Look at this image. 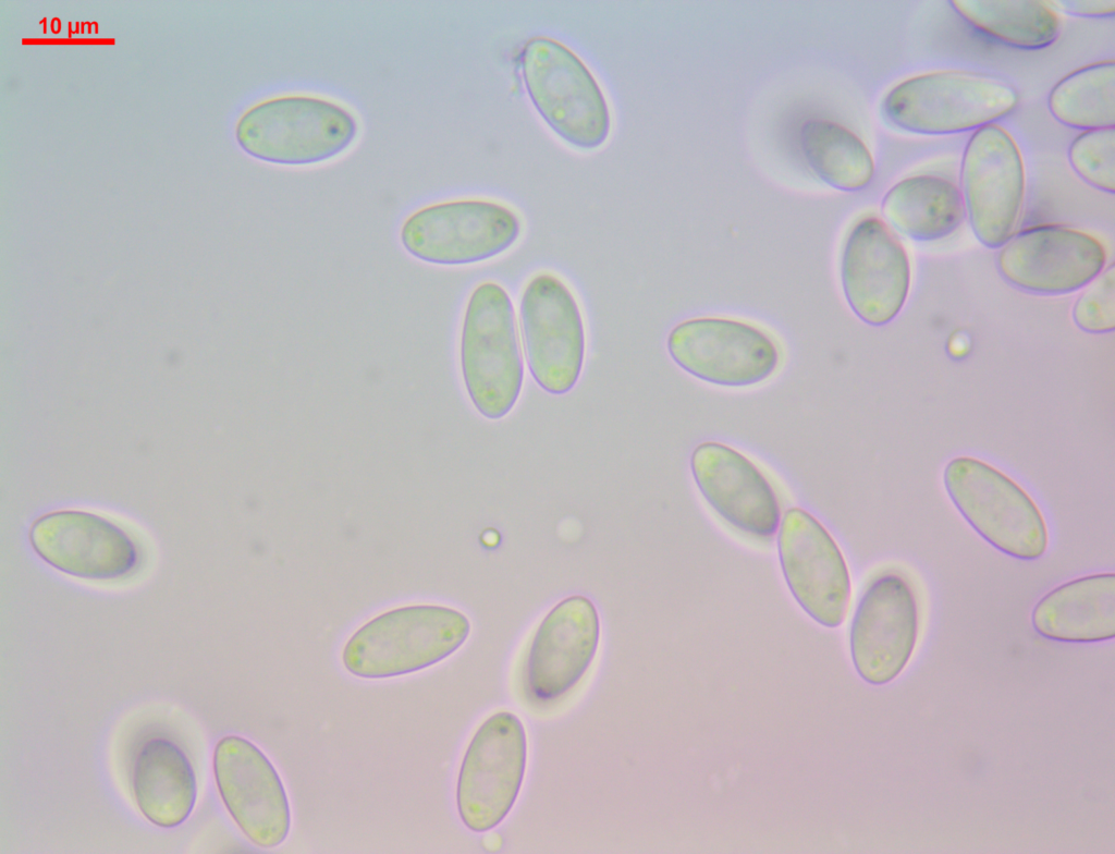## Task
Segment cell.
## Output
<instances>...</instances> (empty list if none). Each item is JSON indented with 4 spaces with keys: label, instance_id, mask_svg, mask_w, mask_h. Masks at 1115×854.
I'll return each mask as SVG.
<instances>
[{
    "label": "cell",
    "instance_id": "6da1fadb",
    "mask_svg": "<svg viewBox=\"0 0 1115 854\" xmlns=\"http://www.w3.org/2000/svg\"><path fill=\"white\" fill-rule=\"evenodd\" d=\"M470 632L468 618L439 605H413L366 622L345 643L341 660L354 676L379 680L432 667L453 655Z\"/></svg>",
    "mask_w": 1115,
    "mask_h": 854
},
{
    "label": "cell",
    "instance_id": "7a4b0ae2",
    "mask_svg": "<svg viewBox=\"0 0 1115 854\" xmlns=\"http://www.w3.org/2000/svg\"><path fill=\"white\" fill-rule=\"evenodd\" d=\"M1017 89L991 74L944 70L909 77L894 86L881 103L886 122L921 135L978 130L1009 114Z\"/></svg>",
    "mask_w": 1115,
    "mask_h": 854
},
{
    "label": "cell",
    "instance_id": "3957f363",
    "mask_svg": "<svg viewBox=\"0 0 1115 854\" xmlns=\"http://www.w3.org/2000/svg\"><path fill=\"white\" fill-rule=\"evenodd\" d=\"M358 124L350 110L308 95H285L247 109L235 126L238 146L255 159L307 166L332 159L355 141Z\"/></svg>",
    "mask_w": 1115,
    "mask_h": 854
},
{
    "label": "cell",
    "instance_id": "277c9868",
    "mask_svg": "<svg viewBox=\"0 0 1115 854\" xmlns=\"http://www.w3.org/2000/svg\"><path fill=\"white\" fill-rule=\"evenodd\" d=\"M460 362L476 410L489 419L507 415L523 388L524 363L512 300L497 282L478 284L468 298Z\"/></svg>",
    "mask_w": 1115,
    "mask_h": 854
},
{
    "label": "cell",
    "instance_id": "5b68a950",
    "mask_svg": "<svg viewBox=\"0 0 1115 854\" xmlns=\"http://www.w3.org/2000/svg\"><path fill=\"white\" fill-rule=\"evenodd\" d=\"M520 71L535 109L556 135L580 149L604 144L611 129L609 106L575 52L553 38L532 37L523 47Z\"/></svg>",
    "mask_w": 1115,
    "mask_h": 854
},
{
    "label": "cell",
    "instance_id": "8992f818",
    "mask_svg": "<svg viewBox=\"0 0 1115 854\" xmlns=\"http://www.w3.org/2000/svg\"><path fill=\"white\" fill-rule=\"evenodd\" d=\"M943 484L965 521L995 549L1019 560H1037L1045 553L1049 534L1043 514L1006 474L963 455L946 464Z\"/></svg>",
    "mask_w": 1115,
    "mask_h": 854
},
{
    "label": "cell",
    "instance_id": "52a82bcc",
    "mask_svg": "<svg viewBox=\"0 0 1115 854\" xmlns=\"http://www.w3.org/2000/svg\"><path fill=\"white\" fill-rule=\"evenodd\" d=\"M528 757L522 720L498 711L476 730L463 755L455 802L464 826L477 833L497 828L520 793Z\"/></svg>",
    "mask_w": 1115,
    "mask_h": 854
},
{
    "label": "cell",
    "instance_id": "ba28073f",
    "mask_svg": "<svg viewBox=\"0 0 1115 854\" xmlns=\"http://www.w3.org/2000/svg\"><path fill=\"white\" fill-rule=\"evenodd\" d=\"M522 223L509 207L486 199H456L426 206L403 223L400 237L414 257L457 266L485 261L507 251Z\"/></svg>",
    "mask_w": 1115,
    "mask_h": 854
},
{
    "label": "cell",
    "instance_id": "9c48e42d",
    "mask_svg": "<svg viewBox=\"0 0 1115 854\" xmlns=\"http://www.w3.org/2000/svg\"><path fill=\"white\" fill-rule=\"evenodd\" d=\"M519 326L526 364L536 383L550 394L569 392L584 367L586 334L568 286L552 273L534 276L520 296Z\"/></svg>",
    "mask_w": 1115,
    "mask_h": 854
},
{
    "label": "cell",
    "instance_id": "30bf717a",
    "mask_svg": "<svg viewBox=\"0 0 1115 854\" xmlns=\"http://www.w3.org/2000/svg\"><path fill=\"white\" fill-rule=\"evenodd\" d=\"M959 190L979 242L993 249L1003 246L1014 234L1026 193L1022 156L1004 127L988 124L969 137Z\"/></svg>",
    "mask_w": 1115,
    "mask_h": 854
},
{
    "label": "cell",
    "instance_id": "8fae6325",
    "mask_svg": "<svg viewBox=\"0 0 1115 854\" xmlns=\"http://www.w3.org/2000/svg\"><path fill=\"white\" fill-rule=\"evenodd\" d=\"M600 642L593 602L573 595L556 603L537 627L522 668L525 699L553 705L568 695L590 669Z\"/></svg>",
    "mask_w": 1115,
    "mask_h": 854
},
{
    "label": "cell",
    "instance_id": "7c38bea8",
    "mask_svg": "<svg viewBox=\"0 0 1115 854\" xmlns=\"http://www.w3.org/2000/svg\"><path fill=\"white\" fill-rule=\"evenodd\" d=\"M1105 265L1106 251L1096 237L1061 224L1033 225L1013 234L996 257L1004 280L1039 295L1083 289Z\"/></svg>",
    "mask_w": 1115,
    "mask_h": 854
},
{
    "label": "cell",
    "instance_id": "4fadbf2b",
    "mask_svg": "<svg viewBox=\"0 0 1115 854\" xmlns=\"http://www.w3.org/2000/svg\"><path fill=\"white\" fill-rule=\"evenodd\" d=\"M212 769L219 795L247 840L262 849L282 844L291 829V807L266 754L242 736L226 735L215 746Z\"/></svg>",
    "mask_w": 1115,
    "mask_h": 854
},
{
    "label": "cell",
    "instance_id": "5bb4252c",
    "mask_svg": "<svg viewBox=\"0 0 1115 854\" xmlns=\"http://www.w3.org/2000/svg\"><path fill=\"white\" fill-rule=\"evenodd\" d=\"M672 359L688 374L710 383L744 387L767 379L776 368L779 352L760 329L716 317L685 320L667 337Z\"/></svg>",
    "mask_w": 1115,
    "mask_h": 854
},
{
    "label": "cell",
    "instance_id": "9a60e30c",
    "mask_svg": "<svg viewBox=\"0 0 1115 854\" xmlns=\"http://www.w3.org/2000/svg\"><path fill=\"white\" fill-rule=\"evenodd\" d=\"M28 539L57 571L88 581H115L136 571V541L109 518L83 510H59L38 517Z\"/></svg>",
    "mask_w": 1115,
    "mask_h": 854
},
{
    "label": "cell",
    "instance_id": "2e32d148",
    "mask_svg": "<svg viewBox=\"0 0 1115 854\" xmlns=\"http://www.w3.org/2000/svg\"><path fill=\"white\" fill-rule=\"evenodd\" d=\"M777 547L785 581L799 606L821 625L842 624L850 577L830 533L810 513L792 508L783 516Z\"/></svg>",
    "mask_w": 1115,
    "mask_h": 854
},
{
    "label": "cell",
    "instance_id": "e0dca14e",
    "mask_svg": "<svg viewBox=\"0 0 1115 854\" xmlns=\"http://www.w3.org/2000/svg\"><path fill=\"white\" fill-rule=\"evenodd\" d=\"M918 635V608L909 583L886 573L863 593L850 627V654L869 684L893 681L908 663Z\"/></svg>",
    "mask_w": 1115,
    "mask_h": 854
},
{
    "label": "cell",
    "instance_id": "ac0fdd59",
    "mask_svg": "<svg viewBox=\"0 0 1115 854\" xmlns=\"http://www.w3.org/2000/svg\"><path fill=\"white\" fill-rule=\"evenodd\" d=\"M841 278L848 305L863 322L880 327L899 314L910 288V265L883 220L868 216L853 227L842 254Z\"/></svg>",
    "mask_w": 1115,
    "mask_h": 854
},
{
    "label": "cell",
    "instance_id": "d6986e66",
    "mask_svg": "<svg viewBox=\"0 0 1115 854\" xmlns=\"http://www.w3.org/2000/svg\"><path fill=\"white\" fill-rule=\"evenodd\" d=\"M696 485L711 508L744 534L768 539L780 523L776 495L745 455L719 442H703L691 454Z\"/></svg>",
    "mask_w": 1115,
    "mask_h": 854
},
{
    "label": "cell",
    "instance_id": "ffe728a7",
    "mask_svg": "<svg viewBox=\"0 0 1115 854\" xmlns=\"http://www.w3.org/2000/svg\"><path fill=\"white\" fill-rule=\"evenodd\" d=\"M1031 624L1044 638L1098 643L1115 636V574H1090L1045 594L1033 607Z\"/></svg>",
    "mask_w": 1115,
    "mask_h": 854
},
{
    "label": "cell",
    "instance_id": "44dd1931",
    "mask_svg": "<svg viewBox=\"0 0 1115 854\" xmlns=\"http://www.w3.org/2000/svg\"><path fill=\"white\" fill-rule=\"evenodd\" d=\"M132 786L140 813L160 828H174L191 815L197 795L194 770L173 742L155 737L138 752Z\"/></svg>",
    "mask_w": 1115,
    "mask_h": 854
},
{
    "label": "cell",
    "instance_id": "7402d4cb",
    "mask_svg": "<svg viewBox=\"0 0 1115 854\" xmlns=\"http://www.w3.org/2000/svg\"><path fill=\"white\" fill-rule=\"evenodd\" d=\"M881 212L897 232L920 242L948 236L966 217L959 187L932 174L912 175L896 183L884 195Z\"/></svg>",
    "mask_w": 1115,
    "mask_h": 854
},
{
    "label": "cell",
    "instance_id": "603a6c76",
    "mask_svg": "<svg viewBox=\"0 0 1115 854\" xmlns=\"http://www.w3.org/2000/svg\"><path fill=\"white\" fill-rule=\"evenodd\" d=\"M954 11L976 29L1005 45L1039 50L1058 37L1061 23L1045 1H949Z\"/></svg>",
    "mask_w": 1115,
    "mask_h": 854
},
{
    "label": "cell",
    "instance_id": "cb8c5ba5",
    "mask_svg": "<svg viewBox=\"0 0 1115 854\" xmlns=\"http://www.w3.org/2000/svg\"><path fill=\"white\" fill-rule=\"evenodd\" d=\"M799 138L809 168L828 185L854 192L871 181L874 162L869 149L843 125L822 119L809 120L802 124Z\"/></svg>",
    "mask_w": 1115,
    "mask_h": 854
},
{
    "label": "cell",
    "instance_id": "d4e9b609",
    "mask_svg": "<svg viewBox=\"0 0 1115 854\" xmlns=\"http://www.w3.org/2000/svg\"><path fill=\"white\" fill-rule=\"evenodd\" d=\"M1047 108L1056 121L1069 127H1114V61L1094 62L1065 75L1051 89Z\"/></svg>",
    "mask_w": 1115,
    "mask_h": 854
},
{
    "label": "cell",
    "instance_id": "484cf974",
    "mask_svg": "<svg viewBox=\"0 0 1115 854\" xmlns=\"http://www.w3.org/2000/svg\"><path fill=\"white\" fill-rule=\"evenodd\" d=\"M1068 161L1076 174L1090 186L1113 194L1115 191V129L1082 131L1068 148Z\"/></svg>",
    "mask_w": 1115,
    "mask_h": 854
},
{
    "label": "cell",
    "instance_id": "4316f807",
    "mask_svg": "<svg viewBox=\"0 0 1115 854\" xmlns=\"http://www.w3.org/2000/svg\"><path fill=\"white\" fill-rule=\"evenodd\" d=\"M1073 320L1082 331L1093 334L1115 329V265L1112 263L1089 282L1073 306Z\"/></svg>",
    "mask_w": 1115,
    "mask_h": 854
},
{
    "label": "cell",
    "instance_id": "83f0119b",
    "mask_svg": "<svg viewBox=\"0 0 1115 854\" xmlns=\"http://www.w3.org/2000/svg\"><path fill=\"white\" fill-rule=\"evenodd\" d=\"M1056 9L1074 16L1107 17L1115 13V0H1054L1045 1Z\"/></svg>",
    "mask_w": 1115,
    "mask_h": 854
}]
</instances>
